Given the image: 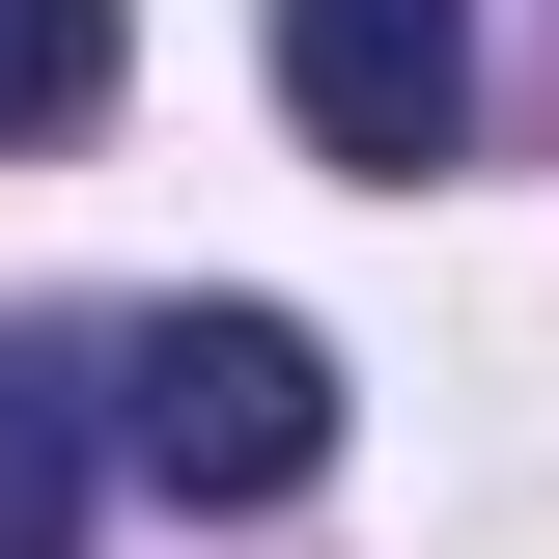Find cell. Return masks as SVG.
<instances>
[{"label":"cell","instance_id":"3957f363","mask_svg":"<svg viewBox=\"0 0 559 559\" xmlns=\"http://www.w3.org/2000/svg\"><path fill=\"white\" fill-rule=\"evenodd\" d=\"M84 448H112L84 336H0V559H84Z\"/></svg>","mask_w":559,"mask_h":559},{"label":"cell","instance_id":"6da1fadb","mask_svg":"<svg viewBox=\"0 0 559 559\" xmlns=\"http://www.w3.org/2000/svg\"><path fill=\"white\" fill-rule=\"evenodd\" d=\"M84 392H112V448L168 503H308L336 476V336H308V308H140Z\"/></svg>","mask_w":559,"mask_h":559},{"label":"cell","instance_id":"7a4b0ae2","mask_svg":"<svg viewBox=\"0 0 559 559\" xmlns=\"http://www.w3.org/2000/svg\"><path fill=\"white\" fill-rule=\"evenodd\" d=\"M280 112H308V168H448L476 140V0H280Z\"/></svg>","mask_w":559,"mask_h":559},{"label":"cell","instance_id":"277c9868","mask_svg":"<svg viewBox=\"0 0 559 559\" xmlns=\"http://www.w3.org/2000/svg\"><path fill=\"white\" fill-rule=\"evenodd\" d=\"M112 112V0H0V140H84Z\"/></svg>","mask_w":559,"mask_h":559}]
</instances>
